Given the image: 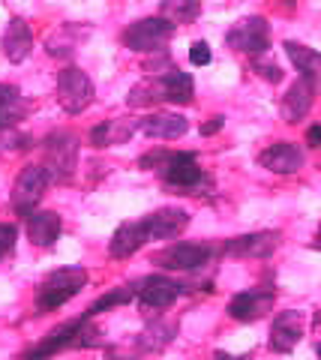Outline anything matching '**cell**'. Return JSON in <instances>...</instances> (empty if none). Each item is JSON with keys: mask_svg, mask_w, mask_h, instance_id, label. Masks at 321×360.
Here are the masks:
<instances>
[{"mask_svg": "<svg viewBox=\"0 0 321 360\" xmlns=\"http://www.w3.org/2000/svg\"><path fill=\"white\" fill-rule=\"evenodd\" d=\"M87 285V270L84 267H60L48 274L37 288V309L51 312L63 307L66 300H72L75 295H81V288Z\"/></svg>", "mask_w": 321, "mask_h": 360, "instance_id": "obj_1", "label": "cell"}, {"mask_svg": "<svg viewBox=\"0 0 321 360\" xmlns=\"http://www.w3.org/2000/svg\"><path fill=\"white\" fill-rule=\"evenodd\" d=\"M174 25L162 15H153V18H141V21H132L124 33V45L132 51H162V45H169L174 37Z\"/></svg>", "mask_w": 321, "mask_h": 360, "instance_id": "obj_2", "label": "cell"}, {"mask_svg": "<svg viewBox=\"0 0 321 360\" xmlns=\"http://www.w3.org/2000/svg\"><path fill=\"white\" fill-rule=\"evenodd\" d=\"M93 96H96L93 82L79 66H66L58 75V103L66 115H81V111L93 103Z\"/></svg>", "mask_w": 321, "mask_h": 360, "instance_id": "obj_3", "label": "cell"}, {"mask_svg": "<svg viewBox=\"0 0 321 360\" xmlns=\"http://www.w3.org/2000/svg\"><path fill=\"white\" fill-rule=\"evenodd\" d=\"M79 162V139L70 132H54L46 139V172L51 177V184L58 180H70Z\"/></svg>", "mask_w": 321, "mask_h": 360, "instance_id": "obj_4", "label": "cell"}, {"mask_svg": "<svg viewBox=\"0 0 321 360\" xmlns=\"http://www.w3.org/2000/svg\"><path fill=\"white\" fill-rule=\"evenodd\" d=\"M51 186V177L42 165H25L21 174L15 177V186H13V207L21 213V217H30L33 207L42 201L46 189Z\"/></svg>", "mask_w": 321, "mask_h": 360, "instance_id": "obj_5", "label": "cell"}, {"mask_svg": "<svg viewBox=\"0 0 321 360\" xmlns=\"http://www.w3.org/2000/svg\"><path fill=\"white\" fill-rule=\"evenodd\" d=\"M225 42L235 51H243V54H264L270 49V25H268V18L249 15V18L237 21V25L228 30Z\"/></svg>", "mask_w": 321, "mask_h": 360, "instance_id": "obj_6", "label": "cell"}, {"mask_svg": "<svg viewBox=\"0 0 321 360\" xmlns=\"http://www.w3.org/2000/svg\"><path fill=\"white\" fill-rule=\"evenodd\" d=\"M210 255L214 250L207 243H171L153 255V264L165 270H198L210 262Z\"/></svg>", "mask_w": 321, "mask_h": 360, "instance_id": "obj_7", "label": "cell"}, {"mask_svg": "<svg viewBox=\"0 0 321 360\" xmlns=\"http://www.w3.org/2000/svg\"><path fill=\"white\" fill-rule=\"evenodd\" d=\"M181 295H183V285L174 283V279H169V276H159V274L145 276L136 285V297H138L141 307H148V309H165V307H171V303L181 297Z\"/></svg>", "mask_w": 321, "mask_h": 360, "instance_id": "obj_8", "label": "cell"}, {"mask_svg": "<svg viewBox=\"0 0 321 360\" xmlns=\"http://www.w3.org/2000/svg\"><path fill=\"white\" fill-rule=\"evenodd\" d=\"M273 309V291L264 288H252V291H240L228 300V315L235 321H258Z\"/></svg>", "mask_w": 321, "mask_h": 360, "instance_id": "obj_9", "label": "cell"}, {"mask_svg": "<svg viewBox=\"0 0 321 360\" xmlns=\"http://www.w3.org/2000/svg\"><path fill=\"white\" fill-rule=\"evenodd\" d=\"M280 246V231H252L225 243V252L235 258H268Z\"/></svg>", "mask_w": 321, "mask_h": 360, "instance_id": "obj_10", "label": "cell"}, {"mask_svg": "<svg viewBox=\"0 0 321 360\" xmlns=\"http://www.w3.org/2000/svg\"><path fill=\"white\" fill-rule=\"evenodd\" d=\"M301 336H303V312H297V309L280 312L270 328V348L276 354H289L301 342Z\"/></svg>", "mask_w": 321, "mask_h": 360, "instance_id": "obj_11", "label": "cell"}, {"mask_svg": "<svg viewBox=\"0 0 321 360\" xmlns=\"http://www.w3.org/2000/svg\"><path fill=\"white\" fill-rule=\"evenodd\" d=\"M84 321H87V319H75V321H70V324H60V328H58V330H51L37 348H30V352H27V360H46V357H51V354L63 352V348L79 345V342H81Z\"/></svg>", "mask_w": 321, "mask_h": 360, "instance_id": "obj_12", "label": "cell"}, {"mask_svg": "<svg viewBox=\"0 0 321 360\" xmlns=\"http://www.w3.org/2000/svg\"><path fill=\"white\" fill-rule=\"evenodd\" d=\"M145 225H148L150 240H171L190 225V213L181 207H162V210H153L150 217H145Z\"/></svg>", "mask_w": 321, "mask_h": 360, "instance_id": "obj_13", "label": "cell"}, {"mask_svg": "<svg viewBox=\"0 0 321 360\" xmlns=\"http://www.w3.org/2000/svg\"><path fill=\"white\" fill-rule=\"evenodd\" d=\"M159 174L165 184L181 186V189H192L202 180V168H198L195 153H171V160L159 168Z\"/></svg>", "mask_w": 321, "mask_h": 360, "instance_id": "obj_14", "label": "cell"}, {"mask_svg": "<svg viewBox=\"0 0 321 360\" xmlns=\"http://www.w3.org/2000/svg\"><path fill=\"white\" fill-rule=\"evenodd\" d=\"M258 162L273 174H294L303 165V150L291 141H276L258 156Z\"/></svg>", "mask_w": 321, "mask_h": 360, "instance_id": "obj_15", "label": "cell"}, {"mask_svg": "<svg viewBox=\"0 0 321 360\" xmlns=\"http://www.w3.org/2000/svg\"><path fill=\"white\" fill-rule=\"evenodd\" d=\"M148 240H150V238H148L145 219L124 222V225H120V229L114 231L112 243H108V255H112V258H129V255H136Z\"/></svg>", "mask_w": 321, "mask_h": 360, "instance_id": "obj_16", "label": "cell"}, {"mask_svg": "<svg viewBox=\"0 0 321 360\" xmlns=\"http://www.w3.org/2000/svg\"><path fill=\"white\" fill-rule=\"evenodd\" d=\"M138 129V120H126V117H112L103 120L99 127L91 129V144L93 148H112V144H126Z\"/></svg>", "mask_w": 321, "mask_h": 360, "instance_id": "obj_17", "label": "cell"}, {"mask_svg": "<svg viewBox=\"0 0 321 360\" xmlns=\"http://www.w3.org/2000/svg\"><path fill=\"white\" fill-rule=\"evenodd\" d=\"M60 229H63L60 217L54 210H39V213H30L27 217V238H30V243L42 246V250L58 243Z\"/></svg>", "mask_w": 321, "mask_h": 360, "instance_id": "obj_18", "label": "cell"}, {"mask_svg": "<svg viewBox=\"0 0 321 360\" xmlns=\"http://www.w3.org/2000/svg\"><path fill=\"white\" fill-rule=\"evenodd\" d=\"M33 49V33H30V25L25 18H13L9 27L4 33V54L9 63H21L27 60V54Z\"/></svg>", "mask_w": 321, "mask_h": 360, "instance_id": "obj_19", "label": "cell"}, {"mask_svg": "<svg viewBox=\"0 0 321 360\" xmlns=\"http://www.w3.org/2000/svg\"><path fill=\"white\" fill-rule=\"evenodd\" d=\"M313 99H315V84L306 82V78H297L282 99V115L289 117V123L303 120L309 115V108H313Z\"/></svg>", "mask_w": 321, "mask_h": 360, "instance_id": "obj_20", "label": "cell"}, {"mask_svg": "<svg viewBox=\"0 0 321 360\" xmlns=\"http://www.w3.org/2000/svg\"><path fill=\"white\" fill-rule=\"evenodd\" d=\"M138 129L150 135V139H165V141H174L190 129V120L183 115H150L145 120H138Z\"/></svg>", "mask_w": 321, "mask_h": 360, "instance_id": "obj_21", "label": "cell"}, {"mask_svg": "<svg viewBox=\"0 0 321 360\" xmlns=\"http://www.w3.org/2000/svg\"><path fill=\"white\" fill-rule=\"evenodd\" d=\"M285 54H289V60L294 63V70L301 72V78L313 84H321V54L315 49H309V45H301V42H285Z\"/></svg>", "mask_w": 321, "mask_h": 360, "instance_id": "obj_22", "label": "cell"}, {"mask_svg": "<svg viewBox=\"0 0 321 360\" xmlns=\"http://www.w3.org/2000/svg\"><path fill=\"white\" fill-rule=\"evenodd\" d=\"M159 78H162V87H165V103H177V105L192 103L195 84H192V75L190 72L169 70V72H162Z\"/></svg>", "mask_w": 321, "mask_h": 360, "instance_id": "obj_23", "label": "cell"}, {"mask_svg": "<svg viewBox=\"0 0 321 360\" xmlns=\"http://www.w3.org/2000/svg\"><path fill=\"white\" fill-rule=\"evenodd\" d=\"M157 103H165V87H162V78L159 75L138 82L136 87L129 90V96H126V105L129 108H150V105H157Z\"/></svg>", "mask_w": 321, "mask_h": 360, "instance_id": "obj_24", "label": "cell"}, {"mask_svg": "<svg viewBox=\"0 0 321 360\" xmlns=\"http://www.w3.org/2000/svg\"><path fill=\"white\" fill-rule=\"evenodd\" d=\"M132 297H136V288H132V285H126V288H114V291H108V295H103L99 300H93L91 307H87V312L81 315V319L91 321L93 315L105 312V309H112V307H124V303H129Z\"/></svg>", "mask_w": 321, "mask_h": 360, "instance_id": "obj_25", "label": "cell"}, {"mask_svg": "<svg viewBox=\"0 0 321 360\" xmlns=\"http://www.w3.org/2000/svg\"><path fill=\"white\" fill-rule=\"evenodd\" d=\"M198 13H202V6L195 4V0H186V4H181V0H165L162 4V18H169L171 25H183V21H192Z\"/></svg>", "mask_w": 321, "mask_h": 360, "instance_id": "obj_26", "label": "cell"}, {"mask_svg": "<svg viewBox=\"0 0 321 360\" xmlns=\"http://www.w3.org/2000/svg\"><path fill=\"white\" fill-rule=\"evenodd\" d=\"M0 117L4 123H15L21 117V94L13 84H0Z\"/></svg>", "mask_w": 321, "mask_h": 360, "instance_id": "obj_27", "label": "cell"}, {"mask_svg": "<svg viewBox=\"0 0 321 360\" xmlns=\"http://www.w3.org/2000/svg\"><path fill=\"white\" fill-rule=\"evenodd\" d=\"M15 238H18V229H15V225H9V222H0V258L13 252Z\"/></svg>", "mask_w": 321, "mask_h": 360, "instance_id": "obj_28", "label": "cell"}, {"mask_svg": "<svg viewBox=\"0 0 321 360\" xmlns=\"http://www.w3.org/2000/svg\"><path fill=\"white\" fill-rule=\"evenodd\" d=\"M210 58H214V54H210V45L207 42H192V49H190V60L195 63V66H207L210 63Z\"/></svg>", "mask_w": 321, "mask_h": 360, "instance_id": "obj_29", "label": "cell"}, {"mask_svg": "<svg viewBox=\"0 0 321 360\" xmlns=\"http://www.w3.org/2000/svg\"><path fill=\"white\" fill-rule=\"evenodd\" d=\"M169 160H171L169 150H153V153H148V156H141L138 165H141V168H162Z\"/></svg>", "mask_w": 321, "mask_h": 360, "instance_id": "obj_30", "label": "cell"}, {"mask_svg": "<svg viewBox=\"0 0 321 360\" xmlns=\"http://www.w3.org/2000/svg\"><path fill=\"white\" fill-rule=\"evenodd\" d=\"M252 70H256L261 78H268V82H282V70L276 63H261V60H256L252 63Z\"/></svg>", "mask_w": 321, "mask_h": 360, "instance_id": "obj_31", "label": "cell"}, {"mask_svg": "<svg viewBox=\"0 0 321 360\" xmlns=\"http://www.w3.org/2000/svg\"><path fill=\"white\" fill-rule=\"evenodd\" d=\"M223 127H225V117H223V115H216V117H210L207 123H202V135H216Z\"/></svg>", "mask_w": 321, "mask_h": 360, "instance_id": "obj_32", "label": "cell"}, {"mask_svg": "<svg viewBox=\"0 0 321 360\" xmlns=\"http://www.w3.org/2000/svg\"><path fill=\"white\" fill-rule=\"evenodd\" d=\"M313 336H315V354L321 357V312H315L313 319Z\"/></svg>", "mask_w": 321, "mask_h": 360, "instance_id": "obj_33", "label": "cell"}, {"mask_svg": "<svg viewBox=\"0 0 321 360\" xmlns=\"http://www.w3.org/2000/svg\"><path fill=\"white\" fill-rule=\"evenodd\" d=\"M306 141L313 144V148H321V127H309L306 129Z\"/></svg>", "mask_w": 321, "mask_h": 360, "instance_id": "obj_34", "label": "cell"}, {"mask_svg": "<svg viewBox=\"0 0 321 360\" xmlns=\"http://www.w3.org/2000/svg\"><path fill=\"white\" fill-rule=\"evenodd\" d=\"M214 360H231V357H228L225 352H216V354H214Z\"/></svg>", "mask_w": 321, "mask_h": 360, "instance_id": "obj_35", "label": "cell"}, {"mask_svg": "<svg viewBox=\"0 0 321 360\" xmlns=\"http://www.w3.org/2000/svg\"><path fill=\"white\" fill-rule=\"evenodd\" d=\"M318 243H321V225H318Z\"/></svg>", "mask_w": 321, "mask_h": 360, "instance_id": "obj_36", "label": "cell"}, {"mask_svg": "<svg viewBox=\"0 0 321 360\" xmlns=\"http://www.w3.org/2000/svg\"><path fill=\"white\" fill-rule=\"evenodd\" d=\"M0 127H6V123H4V117H0Z\"/></svg>", "mask_w": 321, "mask_h": 360, "instance_id": "obj_37", "label": "cell"}, {"mask_svg": "<svg viewBox=\"0 0 321 360\" xmlns=\"http://www.w3.org/2000/svg\"><path fill=\"white\" fill-rule=\"evenodd\" d=\"M315 246H318V250H321V243H315Z\"/></svg>", "mask_w": 321, "mask_h": 360, "instance_id": "obj_38", "label": "cell"}]
</instances>
